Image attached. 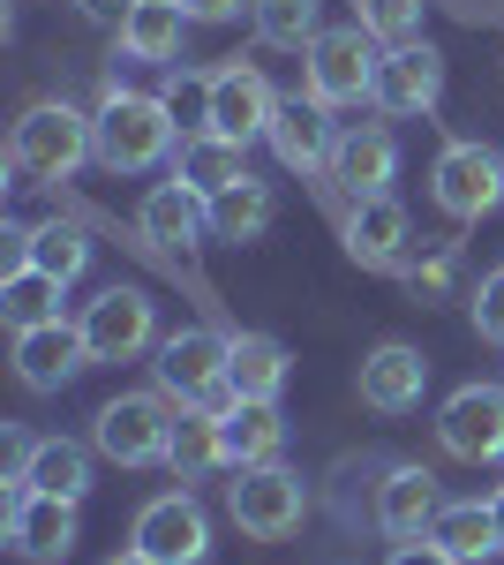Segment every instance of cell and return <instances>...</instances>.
<instances>
[{"instance_id":"9","label":"cell","mask_w":504,"mask_h":565,"mask_svg":"<svg viewBox=\"0 0 504 565\" xmlns=\"http://www.w3.org/2000/svg\"><path fill=\"white\" fill-rule=\"evenodd\" d=\"M271 114H279V90L264 84L256 61H226V68H211V136L256 143V136H271Z\"/></svg>"},{"instance_id":"6","label":"cell","mask_w":504,"mask_h":565,"mask_svg":"<svg viewBox=\"0 0 504 565\" xmlns=\"http://www.w3.org/2000/svg\"><path fill=\"white\" fill-rule=\"evenodd\" d=\"M128 551H143L151 565H204V551H211L204 505H196L189 490H167V498H151V505L136 513V535H128Z\"/></svg>"},{"instance_id":"12","label":"cell","mask_w":504,"mask_h":565,"mask_svg":"<svg viewBox=\"0 0 504 565\" xmlns=\"http://www.w3.org/2000/svg\"><path fill=\"white\" fill-rule=\"evenodd\" d=\"M151 332H159V317H151V295H143V287H106V295L84 309L90 362H128V354L151 348Z\"/></svg>"},{"instance_id":"23","label":"cell","mask_w":504,"mask_h":565,"mask_svg":"<svg viewBox=\"0 0 504 565\" xmlns=\"http://www.w3.org/2000/svg\"><path fill=\"white\" fill-rule=\"evenodd\" d=\"M287 348L271 340V332H234V348H226V385L242 392V399H279L287 385Z\"/></svg>"},{"instance_id":"16","label":"cell","mask_w":504,"mask_h":565,"mask_svg":"<svg viewBox=\"0 0 504 565\" xmlns=\"http://www.w3.org/2000/svg\"><path fill=\"white\" fill-rule=\"evenodd\" d=\"M362 407H377V415H407V407H421V392H429V362H421V348H407V340H384V348L362 354Z\"/></svg>"},{"instance_id":"35","label":"cell","mask_w":504,"mask_h":565,"mask_svg":"<svg viewBox=\"0 0 504 565\" xmlns=\"http://www.w3.org/2000/svg\"><path fill=\"white\" fill-rule=\"evenodd\" d=\"M474 332L504 348V264H497V271H482V287H474Z\"/></svg>"},{"instance_id":"24","label":"cell","mask_w":504,"mask_h":565,"mask_svg":"<svg viewBox=\"0 0 504 565\" xmlns=\"http://www.w3.org/2000/svg\"><path fill=\"white\" fill-rule=\"evenodd\" d=\"M167 468L181 482L211 476V468H226V445H218V415H204V407H189L181 399V415H173V437H167Z\"/></svg>"},{"instance_id":"33","label":"cell","mask_w":504,"mask_h":565,"mask_svg":"<svg viewBox=\"0 0 504 565\" xmlns=\"http://www.w3.org/2000/svg\"><path fill=\"white\" fill-rule=\"evenodd\" d=\"M159 98H167L173 129H189V136H204V129H211V76H189V68H181V76H173Z\"/></svg>"},{"instance_id":"37","label":"cell","mask_w":504,"mask_h":565,"mask_svg":"<svg viewBox=\"0 0 504 565\" xmlns=\"http://www.w3.org/2000/svg\"><path fill=\"white\" fill-rule=\"evenodd\" d=\"M444 279H452V249H437L429 264H415V271H407V287H415V295H444Z\"/></svg>"},{"instance_id":"21","label":"cell","mask_w":504,"mask_h":565,"mask_svg":"<svg viewBox=\"0 0 504 565\" xmlns=\"http://www.w3.org/2000/svg\"><path fill=\"white\" fill-rule=\"evenodd\" d=\"M218 445H226V468H264V460H279V445H287L279 399H242L234 415H218Z\"/></svg>"},{"instance_id":"31","label":"cell","mask_w":504,"mask_h":565,"mask_svg":"<svg viewBox=\"0 0 504 565\" xmlns=\"http://www.w3.org/2000/svg\"><path fill=\"white\" fill-rule=\"evenodd\" d=\"M31 264H39V271H53V279L68 287V279L90 264L84 226H68V218H45V226H31Z\"/></svg>"},{"instance_id":"14","label":"cell","mask_w":504,"mask_h":565,"mask_svg":"<svg viewBox=\"0 0 504 565\" xmlns=\"http://www.w3.org/2000/svg\"><path fill=\"white\" fill-rule=\"evenodd\" d=\"M332 143H339V121L324 98H279L271 114V151L294 167V174H332Z\"/></svg>"},{"instance_id":"17","label":"cell","mask_w":504,"mask_h":565,"mask_svg":"<svg viewBox=\"0 0 504 565\" xmlns=\"http://www.w3.org/2000/svg\"><path fill=\"white\" fill-rule=\"evenodd\" d=\"M136 226H143V242H151V249H173V257H189V249L204 242V226H211V196H196L189 181L173 174V181H159V189L143 196Z\"/></svg>"},{"instance_id":"30","label":"cell","mask_w":504,"mask_h":565,"mask_svg":"<svg viewBox=\"0 0 504 565\" xmlns=\"http://www.w3.org/2000/svg\"><path fill=\"white\" fill-rule=\"evenodd\" d=\"M31 490H53V498H76V505H84L90 452H84V445H68V437H45V445H39V468H31Z\"/></svg>"},{"instance_id":"29","label":"cell","mask_w":504,"mask_h":565,"mask_svg":"<svg viewBox=\"0 0 504 565\" xmlns=\"http://www.w3.org/2000/svg\"><path fill=\"white\" fill-rule=\"evenodd\" d=\"M256 39L264 45H287V53H309V45L324 39L317 31V0H256Z\"/></svg>"},{"instance_id":"3","label":"cell","mask_w":504,"mask_h":565,"mask_svg":"<svg viewBox=\"0 0 504 565\" xmlns=\"http://www.w3.org/2000/svg\"><path fill=\"white\" fill-rule=\"evenodd\" d=\"M301 476L294 468H279V460H264V468H234V482H226V513H234V527L242 535H256V543H287L301 527Z\"/></svg>"},{"instance_id":"39","label":"cell","mask_w":504,"mask_h":565,"mask_svg":"<svg viewBox=\"0 0 504 565\" xmlns=\"http://www.w3.org/2000/svg\"><path fill=\"white\" fill-rule=\"evenodd\" d=\"M76 8H84L90 23H128L136 15V0H76Z\"/></svg>"},{"instance_id":"25","label":"cell","mask_w":504,"mask_h":565,"mask_svg":"<svg viewBox=\"0 0 504 565\" xmlns=\"http://www.w3.org/2000/svg\"><path fill=\"white\" fill-rule=\"evenodd\" d=\"M181 31H189L181 0H136V15L121 23V45L136 61H181Z\"/></svg>"},{"instance_id":"26","label":"cell","mask_w":504,"mask_h":565,"mask_svg":"<svg viewBox=\"0 0 504 565\" xmlns=\"http://www.w3.org/2000/svg\"><path fill=\"white\" fill-rule=\"evenodd\" d=\"M279 218V196H271V181H234L226 196H211V234L218 242H256L264 226Z\"/></svg>"},{"instance_id":"15","label":"cell","mask_w":504,"mask_h":565,"mask_svg":"<svg viewBox=\"0 0 504 565\" xmlns=\"http://www.w3.org/2000/svg\"><path fill=\"white\" fill-rule=\"evenodd\" d=\"M392 174H399V143L384 121H354V129H339L332 143V181L346 196H392Z\"/></svg>"},{"instance_id":"13","label":"cell","mask_w":504,"mask_h":565,"mask_svg":"<svg viewBox=\"0 0 504 565\" xmlns=\"http://www.w3.org/2000/svg\"><path fill=\"white\" fill-rule=\"evenodd\" d=\"M339 242L362 271H407V242L415 226L392 196H354V212H339Z\"/></svg>"},{"instance_id":"28","label":"cell","mask_w":504,"mask_h":565,"mask_svg":"<svg viewBox=\"0 0 504 565\" xmlns=\"http://www.w3.org/2000/svg\"><path fill=\"white\" fill-rule=\"evenodd\" d=\"M429 535L452 551L460 565H474V558H490L497 551V521H490V505L482 498H460V505H437V521H429Z\"/></svg>"},{"instance_id":"40","label":"cell","mask_w":504,"mask_h":565,"mask_svg":"<svg viewBox=\"0 0 504 565\" xmlns=\"http://www.w3.org/2000/svg\"><path fill=\"white\" fill-rule=\"evenodd\" d=\"M490 521H497V551H504V490L490 498Z\"/></svg>"},{"instance_id":"27","label":"cell","mask_w":504,"mask_h":565,"mask_svg":"<svg viewBox=\"0 0 504 565\" xmlns=\"http://www.w3.org/2000/svg\"><path fill=\"white\" fill-rule=\"evenodd\" d=\"M0 317H8V332L53 324V317H61V279H53V271H39V264L8 271V279H0Z\"/></svg>"},{"instance_id":"18","label":"cell","mask_w":504,"mask_h":565,"mask_svg":"<svg viewBox=\"0 0 504 565\" xmlns=\"http://www.w3.org/2000/svg\"><path fill=\"white\" fill-rule=\"evenodd\" d=\"M90 362V348H84V324H31V332H15V377L31 392H61L76 370Z\"/></svg>"},{"instance_id":"38","label":"cell","mask_w":504,"mask_h":565,"mask_svg":"<svg viewBox=\"0 0 504 565\" xmlns=\"http://www.w3.org/2000/svg\"><path fill=\"white\" fill-rule=\"evenodd\" d=\"M189 8V23H234L242 8H256V0H181Z\"/></svg>"},{"instance_id":"10","label":"cell","mask_w":504,"mask_h":565,"mask_svg":"<svg viewBox=\"0 0 504 565\" xmlns=\"http://www.w3.org/2000/svg\"><path fill=\"white\" fill-rule=\"evenodd\" d=\"M444 98V53L437 45H384V61H377V84H369V106L377 114H429Z\"/></svg>"},{"instance_id":"19","label":"cell","mask_w":504,"mask_h":565,"mask_svg":"<svg viewBox=\"0 0 504 565\" xmlns=\"http://www.w3.org/2000/svg\"><path fill=\"white\" fill-rule=\"evenodd\" d=\"M226 348L234 340H218L211 324H189V332H173V340H159V385L173 392V399H196V392H211L218 377H226Z\"/></svg>"},{"instance_id":"5","label":"cell","mask_w":504,"mask_h":565,"mask_svg":"<svg viewBox=\"0 0 504 565\" xmlns=\"http://www.w3.org/2000/svg\"><path fill=\"white\" fill-rule=\"evenodd\" d=\"M167 437H173V415L151 399V392H121L90 415V445L114 460V468H151L167 460Z\"/></svg>"},{"instance_id":"32","label":"cell","mask_w":504,"mask_h":565,"mask_svg":"<svg viewBox=\"0 0 504 565\" xmlns=\"http://www.w3.org/2000/svg\"><path fill=\"white\" fill-rule=\"evenodd\" d=\"M354 23L377 45H407L421 31V0H354Z\"/></svg>"},{"instance_id":"11","label":"cell","mask_w":504,"mask_h":565,"mask_svg":"<svg viewBox=\"0 0 504 565\" xmlns=\"http://www.w3.org/2000/svg\"><path fill=\"white\" fill-rule=\"evenodd\" d=\"M8 543L31 565H61L76 551V498H53V490H8Z\"/></svg>"},{"instance_id":"36","label":"cell","mask_w":504,"mask_h":565,"mask_svg":"<svg viewBox=\"0 0 504 565\" xmlns=\"http://www.w3.org/2000/svg\"><path fill=\"white\" fill-rule=\"evenodd\" d=\"M384 565H460V558H452L437 535H415V543H399V551H392Z\"/></svg>"},{"instance_id":"8","label":"cell","mask_w":504,"mask_h":565,"mask_svg":"<svg viewBox=\"0 0 504 565\" xmlns=\"http://www.w3.org/2000/svg\"><path fill=\"white\" fill-rule=\"evenodd\" d=\"M437 445L482 468V460H504V392L497 385H460L444 407H437Z\"/></svg>"},{"instance_id":"7","label":"cell","mask_w":504,"mask_h":565,"mask_svg":"<svg viewBox=\"0 0 504 565\" xmlns=\"http://www.w3.org/2000/svg\"><path fill=\"white\" fill-rule=\"evenodd\" d=\"M377 39L362 31V23H346V31H324V39L309 45V98H324V106H354V98H369L377 84Z\"/></svg>"},{"instance_id":"2","label":"cell","mask_w":504,"mask_h":565,"mask_svg":"<svg viewBox=\"0 0 504 565\" xmlns=\"http://www.w3.org/2000/svg\"><path fill=\"white\" fill-rule=\"evenodd\" d=\"M98 167H114V174H143V167H159L173 143V114L167 98H143V90H121L106 84L98 98Z\"/></svg>"},{"instance_id":"1","label":"cell","mask_w":504,"mask_h":565,"mask_svg":"<svg viewBox=\"0 0 504 565\" xmlns=\"http://www.w3.org/2000/svg\"><path fill=\"white\" fill-rule=\"evenodd\" d=\"M84 159H98V121L76 114L68 98H39L8 136V174L15 181H53L61 189Z\"/></svg>"},{"instance_id":"20","label":"cell","mask_w":504,"mask_h":565,"mask_svg":"<svg viewBox=\"0 0 504 565\" xmlns=\"http://www.w3.org/2000/svg\"><path fill=\"white\" fill-rule=\"evenodd\" d=\"M437 476L429 468H392L377 490V527L392 535V543H415V535H429V521H437Z\"/></svg>"},{"instance_id":"4","label":"cell","mask_w":504,"mask_h":565,"mask_svg":"<svg viewBox=\"0 0 504 565\" xmlns=\"http://www.w3.org/2000/svg\"><path fill=\"white\" fill-rule=\"evenodd\" d=\"M429 196H437V212L474 226V218H490L504 204V159L490 143H444L437 167H429Z\"/></svg>"},{"instance_id":"41","label":"cell","mask_w":504,"mask_h":565,"mask_svg":"<svg viewBox=\"0 0 504 565\" xmlns=\"http://www.w3.org/2000/svg\"><path fill=\"white\" fill-rule=\"evenodd\" d=\"M106 565H151V558H143V551H121V558H106Z\"/></svg>"},{"instance_id":"34","label":"cell","mask_w":504,"mask_h":565,"mask_svg":"<svg viewBox=\"0 0 504 565\" xmlns=\"http://www.w3.org/2000/svg\"><path fill=\"white\" fill-rule=\"evenodd\" d=\"M39 445H45V437H31L23 423H8V430H0V482H8V490H23V482H31Z\"/></svg>"},{"instance_id":"22","label":"cell","mask_w":504,"mask_h":565,"mask_svg":"<svg viewBox=\"0 0 504 565\" xmlns=\"http://www.w3.org/2000/svg\"><path fill=\"white\" fill-rule=\"evenodd\" d=\"M173 174L189 181L196 196H226L234 181H249V143L204 129V136H189V143H181V167H173Z\"/></svg>"}]
</instances>
